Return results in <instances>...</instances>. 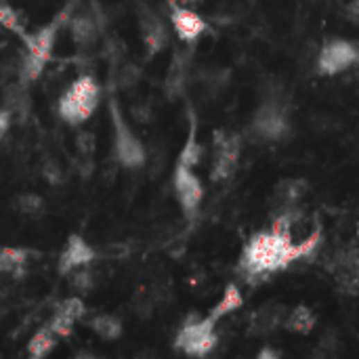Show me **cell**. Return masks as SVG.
I'll return each mask as SVG.
<instances>
[{"mask_svg":"<svg viewBox=\"0 0 359 359\" xmlns=\"http://www.w3.org/2000/svg\"><path fill=\"white\" fill-rule=\"evenodd\" d=\"M322 244V227L317 225L303 240H292L281 231H261L254 234L242 250L240 273L246 281L256 283L267 279L271 273L288 269L301 259H311Z\"/></svg>","mask_w":359,"mask_h":359,"instance_id":"1","label":"cell"},{"mask_svg":"<svg viewBox=\"0 0 359 359\" xmlns=\"http://www.w3.org/2000/svg\"><path fill=\"white\" fill-rule=\"evenodd\" d=\"M99 99H101V87L95 80V76H80L59 97L57 103L59 118L71 126L85 124L95 114Z\"/></svg>","mask_w":359,"mask_h":359,"instance_id":"2","label":"cell"},{"mask_svg":"<svg viewBox=\"0 0 359 359\" xmlns=\"http://www.w3.org/2000/svg\"><path fill=\"white\" fill-rule=\"evenodd\" d=\"M110 120H112V130H114V156H116V162L122 168H128V170L141 168L148 160L146 148H143L141 139L126 124L116 97H110Z\"/></svg>","mask_w":359,"mask_h":359,"instance_id":"3","label":"cell"},{"mask_svg":"<svg viewBox=\"0 0 359 359\" xmlns=\"http://www.w3.org/2000/svg\"><path fill=\"white\" fill-rule=\"evenodd\" d=\"M250 130L254 132V137H259L263 141H281L290 134L288 107H286L279 93L267 97L259 105V110L252 118Z\"/></svg>","mask_w":359,"mask_h":359,"instance_id":"4","label":"cell"},{"mask_svg":"<svg viewBox=\"0 0 359 359\" xmlns=\"http://www.w3.org/2000/svg\"><path fill=\"white\" fill-rule=\"evenodd\" d=\"M214 326H217V322H212L210 317L202 319V317L191 315L177 332L175 349L189 357H206L219 342Z\"/></svg>","mask_w":359,"mask_h":359,"instance_id":"5","label":"cell"},{"mask_svg":"<svg viewBox=\"0 0 359 359\" xmlns=\"http://www.w3.org/2000/svg\"><path fill=\"white\" fill-rule=\"evenodd\" d=\"M240 152H242V141L238 134L223 130L214 132V158L210 168L212 181H225L238 170Z\"/></svg>","mask_w":359,"mask_h":359,"instance_id":"6","label":"cell"},{"mask_svg":"<svg viewBox=\"0 0 359 359\" xmlns=\"http://www.w3.org/2000/svg\"><path fill=\"white\" fill-rule=\"evenodd\" d=\"M173 187H175V195L181 204L183 214L187 219H193L204 200V185L193 173V168L177 162L175 173H173Z\"/></svg>","mask_w":359,"mask_h":359,"instance_id":"7","label":"cell"},{"mask_svg":"<svg viewBox=\"0 0 359 359\" xmlns=\"http://www.w3.org/2000/svg\"><path fill=\"white\" fill-rule=\"evenodd\" d=\"M355 63H359V51L342 38L326 42L317 55V71L322 76H336Z\"/></svg>","mask_w":359,"mask_h":359,"instance_id":"8","label":"cell"},{"mask_svg":"<svg viewBox=\"0 0 359 359\" xmlns=\"http://www.w3.org/2000/svg\"><path fill=\"white\" fill-rule=\"evenodd\" d=\"M76 0H69V5H65V9L53 19L49 21L46 26H42L40 30H36L34 34H24L21 40L26 44V51H30L32 55L44 59V61H51L53 57V49H55V42H57V36H59V30L63 24H67L69 15H71V9H74Z\"/></svg>","mask_w":359,"mask_h":359,"instance_id":"9","label":"cell"},{"mask_svg":"<svg viewBox=\"0 0 359 359\" xmlns=\"http://www.w3.org/2000/svg\"><path fill=\"white\" fill-rule=\"evenodd\" d=\"M330 273L338 288L344 295L359 292V246H349L334 254L330 263Z\"/></svg>","mask_w":359,"mask_h":359,"instance_id":"10","label":"cell"},{"mask_svg":"<svg viewBox=\"0 0 359 359\" xmlns=\"http://www.w3.org/2000/svg\"><path fill=\"white\" fill-rule=\"evenodd\" d=\"M139 30H141V40H143V46H146L148 57H156L168 46L170 36H168L166 24L154 11L146 9V5L139 7Z\"/></svg>","mask_w":359,"mask_h":359,"instance_id":"11","label":"cell"},{"mask_svg":"<svg viewBox=\"0 0 359 359\" xmlns=\"http://www.w3.org/2000/svg\"><path fill=\"white\" fill-rule=\"evenodd\" d=\"M97 259V252L95 248L78 234H71L59 254V261H57V271L59 275L67 277L74 269L78 267H89L93 261Z\"/></svg>","mask_w":359,"mask_h":359,"instance_id":"12","label":"cell"},{"mask_svg":"<svg viewBox=\"0 0 359 359\" xmlns=\"http://www.w3.org/2000/svg\"><path fill=\"white\" fill-rule=\"evenodd\" d=\"M67 28L78 46H93L103 30V17H99L97 9H87V11H76L71 13L67 19Z\"/></svg>","mask_w":359,"mask_h":359,"instance_id":"13","label":"cell"},{"mask_svg":"<svg viewBox=\"0 0 359 359\" xmlns=\"http://www.w3.org/2000/svg\"><path fill=\"white\" fill-rule=\"evenodd\" d=\"M170 24L179 40H183L185 44H193L208 30V24L193 9L181 5H170Z\"/></svg>","mask_w":359,"mask_h":359,"instance_id":"14","label":"cell"},{"mask_svg":"<svg viewBox=\"0 0 359 359\" xmlns=\"http://www.w3.org/2000/svg\"><path fill=\"white\" fill-rule=\"evenodd\" d=\"M189 65H191V49L187 51H177L170 67L166 71V80H164V95L175 101L185 93L187 76H189Z\"/></svg>","mask_w":359,"mask_h":359,"instance_id":"15","label":"cell"},{"mask_svg":"<svg viewBox=\"0 0 359 359\" xmlns=\"http://www.w3.org/2000/svg\"><path fill=\"white\" fill-rule=\"evenodd\" d=\"M3 105H5V110H9V114L13 118H17L19 122H26L30 116V107H32L28 85H24L21 80L7 85L5 93H3Z\"/></svg>","mask_w":359,"mask_h":359,"instance_id":"16","label":"cell"},{"mask_svg":"<svg viewBox=\"0 0 359 359\" xmlns=\"http://www.w3.org/2000/svg\"><path fill=\"white\" fill-rule=\"evenodd\" d=\"M32 250L15 248V246H0V275L24 277L28 271V261Z\"/></svg>","mask_w":359,"mask_h":359,"instance_id":"17","label":"cell"},{"mask_svg":"<svg viewBox=\"0 0 359 359\" xmlns=\"http://www.w3.org/2000/svg\"><path fill=\"white\" fill-rule=\"evenodd\" d=\"M283 317H286V309L281 305H265L252 315L250 332L259 334V336L271 334L273 330H277L283 324Z\"/></svg>","mask_w":359,"mask_h":359,"instance_id":"18","label":"cell"},{"mask_svg":"<svg viewBox=\"0 0 359 359\" xmlns=\"http://www.w3.org/2000/svg\"><path fill=\"white\" fill-rule=\"evenodd\" d=\"M242 305H244V297H242L240 288H238L236 283H229L227 288H225V292H223V297H221V301L210 309L208 317L212 322H219V319L227 317L229 313L238 311Z\"/></svg>","mask_w":359,"mask_h":359,"instance_id":"19","label":"cell"},{"mask_svg":"<svg viewBox=\"0 0 359 359\" xmlns=\"http://www.w3.org/2000/svg\"><path fill=\"white\" fill-rule=\"evenodd\" d=\"M305 193H307V181L305 179H283L275 189V198L281 204V208L297 206Z\"/></svg>","mask_w":359,"mask_h":359,"instance_id":"20","label":"cell"},{"mask_svg":"<svg viewBox=\"0 0 359 359\" xmlns=\"http://www.w3.org/2000/svg\"><path fill=\"white\" fill-rule=\"evenodd\" d=\"M315 326V313L305 307L299 305L295 311H290L288 315L283 317V328L288 332H297V334H309Z\"/></svg>","mask_w":359,"mask_h":359,"instance_id":"21","label":"cell"},{"mask_svg":"<svg viewBox=\"0 0 359 359\" xmlns=\"http://www.w3.org/2000/svg\"><path fill=\"white\" fill-rule=\"evenodd\" d=\"M55 347H57V336L51 332L49 326H44V328H40V330L30 338V342H28V355H30L32 359H42V357H46Z\"/></svg>","mask_w":359,"mask_h":359,"instance_id":"22","label":"cell"},{"mask_svg":"<svg viewBox=\"0 0 359 359\" xmlns=\"http://www.w3.org/2000/svg\"><path fill=\"white\" fill-rule=\"evenodd\" d=\"M46 63H49V61H44V59L32 55L30 51H26L24 57H21V61H19V71H17V74H19V80H21L24 85L36 82V80L42 76V71H44V67H46Z\"/></svg>","mask_w":359,"mask_h":359,"instance_id":"23","label":"cell"},{"mask_svg":"<svg viewBox=\"0 0 359 359\" xmlns=\"http://www.w3.org/2000/svg\"><path fill=\"white\" fill-rule=\"evenodd\" d=\"M89 326H91V330H93L99 338H103V340H116V338H120V334H122V322H120L118 317H114V315H107V313L93 317V319L89 322Z\"/></svg>","mask_w":359,"mask_h":359,"instance_id":"24","label":"cell"},{"mask_svg":"<svg viewBox=\"0 0 359 359\" xmlns=\"http://www.w3.org/2000/svg\"><path fill=\"white\" fill-rule=\"evenodd\" d=\"M202 154H204V150H202V146L198 143V137H195V118L191 116L189 137H187L185 146H183V150H181V154H179V164H185V166L193 168L195 164H200Z\"/></svg>","mask_w":359,"mask_h":359,"instance_id":"25","label":"cell"},{"mask_svg":"<svg viewBox=\"0 0 359 359\" xmlns=\"http://www.w3.org/2000/svg\"><path fill=\"white\" fill-rule=\"evenodd\" d=\"M0 26L7 28L9 32H13V34H17V36H24V34H26L24 24H21L19 15L15 13V9H13L11 5L3 3V0H0Z\"/></svg>","mask_w":359,"mask_h":359,"instance_id":"26","label":"cell"},{"mask_svg":"<svg viewBox=\"0 0 359 359\" xmlns=\"http://www.w3.org/2000/svg\"><path fill=\"white\" fill-rule=\"evenodd\" d=\"M139 80H141V67L134 65V63H124V65L118 69L116 87L122 89V91H128V89H132Z\"/></svg>","mask_w":359,"mask_h":359,"instance_id":"27","label":"cell"},{"mask_svg":"<svg viewBox=\"0 0 359 359\" xmlns=\"http://www.w3.org/2000/svg\"><path fill=\"white\" fill-rule=\"evenodd\" d=\"M17 210L24 214H30V217H38V214L44 212V200L38 193H21L17 198Z\"/></svg>","mask_w":359,"mask_h":359,"instance_id":"28","label":"cell"},{"mask_svg":"<svg viewBox=\"0 0 359 359\" xmlns=\"http://www.w3.org/2000/svg\"><path fill=\"white\" fill-rule=\"evenodd\" d=\"M76 150H78V158L80 160L93 162V156H95V150H97L95 134L89 132V130L78 132V137H76Z\"/></svg>","mask_w":359,"mask_h":359,"instance_id":"29","label":"cell"},{"mask_svg":"<svg viewBox=\"0 0 359 359\" xmlns=\"http://www.w3.org/2000/svg\"><path fill=\"white\" fill-rule=\"evenodd\" d=\"M69 275H71V288H74L76 292L87 295V292H91V290H93V286H95V277H93V273H91L89 269L78 267V269L71 271Z\"/></svg>","mask_w":359,"mask_h":359,"instance_id":"30","label":"cell"},{"mask_svg":"<svg viewBox=\"0 0 359 359\" xmlns=\"http://www.w3.org/2000/svg\"><path fill=\"white\" fill-rule=\"evenodd\" d=\"M57 311H61L69 319L80 322L85 317V313H87V307H85V301L80 297H69V299H65L63 303L57 305Z\"/></svg>","mask_w":359,"mask_h":359,"instance_id":"31","label":"cell"},{"mask_svg":"<svg viewBox=\"0 0 359 359\" xmlns=\"http://www.w3.org/2000/svg\"><path fill=\"white\" fill-rule=\"evenodd\" d=\"M74 319H69L67 315H63L61 311L55 309V315L51 317V322L46 324L51 328V332L57 336V338H67L71 332H74Z\"/></svg>","mask_w":359,"mask_h":359,"instance_id":"32","label":"cell"},{"mask_svg":"<svg viewBox=\"0 0 359 359\" xmlns=\"http://www.w3.org/2000/svg\"><path fill=\"white\" fill-rule=\"evenodd\" d=\"M42 177L51 185H61L63 183V170H61V166L53 158H46L44 160V164H42Z\"/></svg>","mask_w":359,"mask_h":359,"instance_id":"33","label":"cell"},{"mask_svg":"<svg viewBox=\"0 0 359 359\" xmlns=\"http://www.w3.org/2000/svg\"><path fill=\"white\" fill-rule=\"evenodd\" d=\"M105 53H107V57H110L112 61H120V59H122V55H124V44H122V40H120V38H112V40H107V44H105Z\"/></svg>","mask_w":359,"mask_h":359,"instance_id":"34","label":"cell"},{"mask_svg":"<svg viewBox=\"0 0 359 359\" xmlns=\"http://www.w3.org/2000/svg\"><path fill=\"white\" fill-rule=\"evenodd\" d=\"M11 120H13V116L9 114V110H0V141L5 139V134L9 132V128H11Z\"/></svg>","mask_w":359,"mask_h":359,"instance_id":"35","label":"cell"},{"mask_svg":"<svg viewBox=\"0 0 359 359\" xmlns=\"http://www.w3.org/2000/svg\"><path fill=\"white\" fill-rule=\"evenodd\" d=\"M347 15H349L353 21H359V0H353V3L347 7Z\"/></svg>","mask_w":359,"mask_h":359,"instance_id":"36","label":"cell"},{"mask_svg":"<svg viewBox=\"0 0 359 359\" xmlns=\"http://www.w3.org/2000/svg\"><path fill=\"white\" fill-rule=\"evenodd\" d=\"M277 357H279V351H275V349L265 347L259 351V359H277Z\"/></svg>","mask_w":359,"mask_h":359,"instance_id":"37","label":"cell"},{"mask_svg":"<svg viewBox=\"0 0 359 359\" xmlns=\"http://www.w3.org/2000/svg\"><path fill=\"white\" fill-rule=\"evenodd\" d=\"M200 0H168V5H181V7H195Z\"/></svg>","mask_w":359,"mask_h":359,"instance_id":"38","label":"cell"},{"mask_svg":"<svg viewBox=\"0 0 359 359\" xmlns=\"http://www.w3.org/2000/svg\"><path fill=\"white\" fill-rule=\"evenodd\" d=\"M357 236H359V225H357Z\"/></svg>","mask_w":359,"mask_h":359,"instance_id":"39","label":"cell"}]
</instances>
